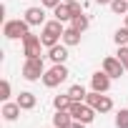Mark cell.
Listing matches in <instances>:
<instances>
[{
    "mask_svg": "<svg viewBox=\"0 0 128 128\" xmlns=\"http://www.w3.org/2000/svg\"><path fill=\"white\" fill-rule=\"evenodd\" d=\"M86 103H88L90 108H96V113H108V110H113V100H110L106 93H98V90H90V93L86 96Z\"/></svg>",
    "mask_w": 128,
    "mask_h": 128,
    "instance_id": "cell-6",
    "label": "cell"
},
{
    "mask_svg": "<svg viewBox=\"0 0 128 128\" xmlns=\"http://www.w3.org/2000/svg\"><path fill=\"white\" fill-rule=\"evenodd\" d=\"M68 76H70V73H68V68H66V63H55L50 70H45L43 86H45V88H55V86H60L63 80H66Z\"/></svg>",
    "mask_w": 128,
    "mask_h": 128,
    "instance_id": "cell-3",
    "label": "cell"
},
{
    "mask_svg": "<svg viewBox=\"0 0 128 128\" xmlns=\"http://www.w3.org/2000/svg\"><path fill=\"white\" fill-rule=\"evenodd\" d=\"M30 33V23L23 18H18V20H8L5 25H3V35L8 38V40H23L25 35Z\"/></svg>",
    "mask_w": 128,
    "mask_h": 128,
    "instance_id": "cell-2",
    "label": "cell"
},
{
    "mask_svg": "<svg viewBox=\"0 0 128 128\" xmlns=\"http://www.w3.org/2000/svg\"><path fill=\"white\" fill-rule=\"evenodd\" d=\"M53 126H55V128H70V126H73V116H70V110H55V116H53Z\"/></svg>",
    "mask_w": 128,
    "mask_h": 128,
    "instance_id": "cell-12",
    "label": "cell"
},
{
    "mask_svg": "<svg viewBox=\"0 0 128 128\" xmlns=\"http://www.w3.org/2000/svg\"><path fill=\"white\" fill-rule=\"evenodd\" d=\"M113 40H116V45H128V28H118Z\"/></svg>",
    "mask_w": 128,
    "mask_h": 128,
    "instance_id": "cell-22",
    "label": "cell"
},
{
    "mask_svg": "<svg viewBox=\"0 0 128 128\" xmlns=\"http://www.w3.org/2000/svg\"><path fill=\"white\" fill-rule=\"evenodd\" d=\"M68 8H70V13H73V18H76V15H83V5L78 3V0H73V3H68ZM73 18H70V20H73Z\"/></svg>",
    "mask_w": 128,
    "mask_h": 128,
    "instance_id": "cell-25",
    "label": "cell"
},
{
    "mask_svg": "<svg viewBox=\"0 0 128 128\" xmlns=\"http://www.w3.org/2000/svg\"><path fill=\"white\" fill-rule=\"evenodd\" d=\"M126 28H128V15H126Z\"/></svg>",
    "mask_w": 128,
    "mask_h": 128,
    "instance_id": "cell-29",
    "label": "cell"
},
{
    "mask_svg": "<svg viewBox=\"0 0 128 128\" xmlns=\"http://www.w3.org/2000/svg\"><path fill=\"white\" fill-rule=\"evenodd\" d=\"M63 3H73V0H63Z\"/></svg>",
    "mask_w": 128,
    "mask_h": 128,
    "instance_id": "cell-30",
    "label": "cell"
},
{
    "mask_svg": "<svg viewBox=\"0 0 128 128\" xmlns=\"http://www.w3.org/2000/svg\"><path fill=\"white\" fill-rule=\"evenodd\" d=\"M110 80H113V78H110L106 70H98V73H93V76H90V88H93V90H98V93H108Z\"/></svg>",
    "mask_w": 128,
    "mask_h": 128,
    "instance_id": "cell-8",
    "label": "cell"
},
{
    "mask_svg": "<svg viewBox=\"0 0 128 128\" xmlns=\"http://www.w3.org/2000/svg\"><path fill=\"white\" fill-rule=\"evenodd\" d=\"M88 25H90L88 15H76V18L70 20V28H76L78 33H86V30H88Z\"/></svg>",
    "mask_w": 128,
    "mask_h": 128,
    "instance_id": "cell-17",
    "label": "cell"
},
{
    "mask_svg": "<svg viewBox=\"0 0 128 128\" xmlns=\"http://www.w3.org/2000/svg\"><path fill=\"white\" fill-rule=\"evenodd\" d=\"M40 48H43L40 35L28 33V35L23 38V53H25V58H40Z\"/></svg>",
    "mask_w": 128,
    "mask_h": 128,
    "instance_id": "cell-7",
    "label": "cell"
},
{
    "mask_svg": "<svg viewBox=\"0 0 128 128\" xmlns=\"http://www.w3.org/2000/svg\"><path fill=\"white\" fill-rule=\"evenodd\" d=\"M103 70L110 76V78H120L123 73H126V66L118 60V58H113V55H108V58H103Z\"/></svg>",
    "mask_w": 128,
    "mask_h": 128,
    "instance_id": "cell-9",
    "label": "cell"
},
{
    "mask_svg": "<svg viewBox=\"0 0 128 128\" xmlns=\"http://www.w3.org/2000/svg\"><path fill=\"white\" fill-rule=\"evenodd\" d=\"M118 60L126 66V73H128V45H118Z\"/></svg>",
    "mask_w": 128,
    "mask_h": 128,
    "instance_id": "cell-23",
    "label": "cell"
},
{
    "mask_svg": "<svg viewBox=\"0 0 128 128\" xmlns=\"http://www.w3.org/2000/svg\"><path fill=\"white\" fill-rule=\"evenodd\" d=\"M25 20L30 25H45V10H43V5L40 8H28L25 10Z\"/></svg>",
    "mask_w": 128,
    "mask_h": 128,
    "instance_id": "cell-11",
    "label": "cell"
},
{
    "mask_svg": "<svg viewBox=\"0 0 128 128\" xmlns=\"http://www.w3.org/2000/svg\"><path fill=\"white\" fill-rule=\"evenodd\" d=\"M68 96H70V100H86L88 90H86L80 83H76V86H70V88H68Z\"/></svg>",
    "mask_w": 128,
    "mask_h": 128,
    "instance_id": "cell-18",
    "label": "cell"
},
{
    "mask_svg": "<svg viewBox=\"0 0 128 128\" xmlns=\"http://www.w3.org/2000/svg\"><path fill=\"white\" fill-rule=\"evenodd\" d=\"M60 3H63V0H40V5H43V8H50V10H53V8H58Z\"/></svg>",
    "mask_w": 128,
    "mask_h": 128,
    "instance_id": "cell-26",
    "label": "cell"
},
{
    "mask_svg": "<svg viewBox=\"0 0 128 128\" xmlns=\"http://www.w3.org/2000/svg\"><path fill=\"white\" fill-rule=\"evenodd\" d=\"M20 110H23V108L18 106V100H15V103H8V100H5V106H3V118H5V120H15V118L20 116Z\"/></svg>",
    "mask_w": 128,
    "mask_h": 128,
    "instance_id": "cell-14",
    "label": "cell"
},
{
    "mask_svg": "<svg viewBox=\"0 0 128 128\" xmlns=\"http://www.w3.org/2000/svg\"><path fill=\"white\" fill-rule=\"evenodd\" d=\"M43 76H45L43 58H25V63H23V78L25 80H43Z\"/></svg>",
    "mask_w": 128,
    "mask_h": 128,
    "instance_id": "cell-4",
    "label": "cell"
},
{
    "mask_svg": "<svg viewBox=\"0 0 128 128\" xmlns=\"http://www.w3.org/2000/svg\"><path fill=\"white\" fill-rule=\"evenodd\" d=\"M96 3H98V5H110L113 0H96Z\"/></svg>",
    "mask_w": 128,
    "mask_h": 128,
    "instance_id": "cell-28",
    "label": "cell"
},
{
    "mask_svg": "<svg viewBox=\"0 0 128 128\" xmlns=\"http://www.w3.org/2000/svg\"><path fill=\"white\" fill-rule=\"evenodd\" d=\"M110 10L116 15H128V0H113L110 3Z\"/></svg>",
    "mask_w": 128,
    "mask_h": 128,
    "instance_id": "cell-20",
    "label": "cell"
},
{
    "mask_svg": "<svg viewBox=\"0 0 128 128\" xmlns=\"http://www.w3.org/2000/svg\"><path fill=\"white\" fill-rule=\"evenodd\" d=\"M0 98H3V100L10 98V80H3V83H0Z\"/></svg>",
    "mask_w": 128,
    "mask_h": 128,
    "instance_id": "cell-24",
    "label": "cell"
},
{
    "mask_svg": "<svg viewBox=\"0 0 128 128\" xmlns=\"http://www.w3.org/2000/svg\"><path fill=\"white\" fill-rule=\"evenodd\" d=\"M68 110H70L73 120H80V123H86V126H88V123L96 118V108H90L86 100H73Z\"/></svg>",
    "mask_w": 128,
    "mask_h": 128,
    "instance_id": "cell-5",
    "label": "cell"
},
{
    "mask_svg": "<svg viewBox=\"0 0 128 128\" xmlns=\"http://www.w3.org/2000/svg\"><path fill=\"white\" fill-rule=\"evenodd\" d=\"M70 128H86V123H80V120H73V126Z\"/></svg>",
    "mask_w": 128,
    "mask_h": 128,
    "instance_id": "cell-27",
    "label": "cell"
},
{
    "mask_svg": "<svg viewBox=\"0 0 128 128\" xmlns=\"http://www.w3.org/2000/svg\"><path fill=\"white\" fill-rule=\"evenodd\" d=\"M116 128H128V108H120L116 113Z\"/></svg>",
    "mask_w": 128,
    "mask_h": 128,
    "instance_id": "cell-21",
    "label": "cell"
},
{
    "mask_svg": "<svg viewBox=\"0 0 128 128\" xmlns=\"http://www.w3.org/2000/svg\"><path fill=\"white\" fill-rule=\"evenodd\" d=\"M70 103H73V100H70L68 93H66V96H55V98H53V108H55V110H68Z\"/></svg>",
    "mask_w": 128,
    "mask_h": 128,
    "instance_id": "cell-19",
    "label": "cell"
},
{
    "mask_svg": "<svg viewBox=\"0 0 128 128\" xmlns=\"http://www.w3.org/2000/svg\"><path fill=\"white\" fill-rule=\"evenodd\" d=\"M48 58L53 60V63H66L68 60V45L66 43H58V45H53V48H48Z\"/></svg>",
    "mask_w": 128,
    "mask_h": 128,
    "instance_id": "cell-10",
    "label": "cell"
},
{
    "mask_svg": "<svg viewBox=\"0 0 128 128\" xmlns=\"http://www.w3.org/2000/svg\"><path fill=\"white\" fill-rule=\"evenodd\" d=\"M63 33H66V28H63V23H60V20H48V23L43 25L40 40H43V45H45V48H53V45H58V43L63 40Z\"/></svg>",
    "mask_w": 128,
    "mask_h": 128,
    "instance_id": "cell-1",
    "label": "cell"
},
{
    "mask_svg": "<svg viewBox=\"0 0 128 128\" xmlns=\"http://www.w3.org/2000/svg\"><path fill=\"white\" fill-rule=\"evenodd\" d=\"M53 15H55V20H60V23H68V20L73 18V13H70L68 3H60L58 8H53Z\"/></svg>",
    "mask_w": 128,
    "mask_h": 128,
    "instance_id": "cell-15",
    "label": "cell"
},
{
    "mask_svg": "<svg viewBox=\"0 0 128 128\" xmlns=\"http://www.w3.org/2000/svg\"><path fill=\"white\" fill-rule=\"evenodd\" d=\"M35 103H38V100H35V96H33L30 90H20V96H18V106H20L23 110H33Z\"/></svg>",
    "mask_w": 128,
    "mask_h": 128,
    "instance_id": "cell-13",
    "label": "cell"
},
{
    "mask_svg": "<svg viewBox=\"0 0 128 128\" xmlns=\"http://www.w3.org/2000/svg\"><path fill=\"white\" fill-rule=\"evenodd\" d=\"M80 35H83V33H78L76 28H66V33H63V43H66L68 48H73V45L80 43Z\"/></svg>",
    "mask_w": 128,
    "mask_h": 128,
    "instance_id": "cell-16",
    "label": "cell"
}]
</instances>
